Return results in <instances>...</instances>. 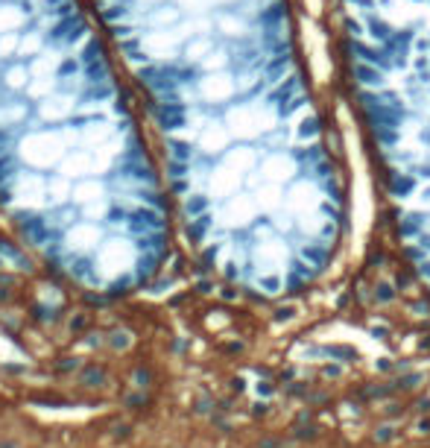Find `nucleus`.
I'll use <instances>...</instances> for the list:
<instances>
[{
    "label": "nucleus",
    "mask_w": 430,
    "mask_h": 448,
    "mask_svg": "<svg viewBox=\"0 0 430 448\" xmlns=\"http://www.w3.org/2000/svg\"><path fill=\"white\" fill-rule=\"evenodd\" d=\"M88 39V21H85L79 12H70L65 18H56L50 27H47V44L61 50V53H68L70 47L82 44Z\"/></svg>",
    "instance_id": "nucleus-1"
},
{
    "label": "nucleus",
    "mask_w": 430,
    "mask_h": 448,
    "mask_svg": "<svg viewBox=\"0 0 430 448\" xmlns=\"http://www.w3.org/2000/svg\"><path fill=\"white\" fill-rule=\"evenodd\" d=\"M135 24L141 30H167L182 24V9L176 3H167V0H158V3L141 6L138 15H135Z\"/></svg>",
    "instance_id": "nucleus-2"
},
{
    "label": "nucleus",
    "mask_w": 430,
    "mask_h": 448,
    "mask_svg": "<svg viewBox=\"0 0 430 448\" xmlns=\"http://www.w3.org/2000/svg\"><path fill=\"white\" fill-rule=\"evenodd\" d=\"M73 111H77V97H70V94L53 91L39 100V118L44 123H65Z\"/></svg>",
    "instance_id": "nucleus-3"
},
{
    "label": "nucleus",
    "mask_w": 430,
    "mask_h": 448,
    "mask_svg": "<svg viewBox=\"0 0 430 448\" xmlns=\"http://www.w3.org/2000/svg\"><path fill=\"white\" fill-rule=\"evenodd\" d=\"M32 80V73H30V65L23 59L18 56H12V59H3L0 62V82H3V88L6 91H23L27 88V82Z\"/></svg>",
    "instance_id": "nucleus-4"
},
{
    "label": "nucleus",
    "mask_w": 430,
    "mask_h": 448,
    "mask_svg": "<svg viewBox=\"0 0 430 448\" xmlns=\"http://www.w3.org/2000/svg\"><path fill=\"white\" fill-rule=\"evenodd\" d=\"M44 47H47V32L35 21H27L23 24V30L18 32V53L15 56L23 59V62H30V59L39 56Z\"/></svg>",
    "instance_id": "nucleus-5"
},
{
    "label": "nucleus",
    "mask_w": 430,
    "mask_h": 448,
    "mask_svg": "<svg viewBox=\"0 0 430 448\" xmlns=\"http://www.w3.org/2000/svg\"><path fill=\"white\" fill-rule=\"evenodd\" d=\"M30 118H32V106L18 94H9L0 103V127H23Z\"/></svg>",
    "instance_id": "nucleus-6"
},
{
    "label": "nucleus",
    "mask_w": 430,
    "mask_h": 448,
    "mask_svg": "<svg viewBox=\"0 0 430 448\" xmlns=\"http://www.w3.org/2000/svg\"><path fill=\"white\" fill-rule=\"evenodd\" d=\"M91 173H97V156L91 149H73V156H68L61 165V176L68 179H85Z\"/></svg>",
    "instance_id": "nucleus-7"
},
{
    "label": "nucleus",
    "mask_w": 430,
    "mask_h": 448,
    "mask_svg": "<svg viewBox=\"0 0 430 448\" xmlns=\"http://www.w3.org/2000/svg\"><path fill=\"white\" fill-rule=\"evenodd\" d=\"M387 185H389V194L395 196V199H410L416 191H419V179H416L407 167H395V170H389Z\"/></svg>",
    "instance_id": "nucleus-8"
},
{
    "label": "nucleus",
    "mask_w": 430,
    "mask_h": 448,
    "mask_svg": "<svg viewBox=\"0 0 430 448\" xmlns=\"http://www.w3.org/2000/svg\"><path fill=\"white\" fill-rule=\"evenodd\" d=\"M384 73H387V71H380V68H375V65H366V62H354V65H351V77L358 80L360 88H369V91L387 88Z\"/></svg>",
    "instance_id": "nucleus-9"
},
{
    "label": "nucleus",
    "mask_w": 430,
    "mask_h": 448,
    "mask_svg": "<svg viewBox=\"0 0 430 448\" xmlns=\"http://www.w3.org/2000/svg\"><path fill=\"white\" fill-rule=\"evenodd\" d=\"M211 50H214V39H211V35L196 32V35H190V39L182 44V53H184L182 59L190 62V65H199V62H202L208 53H211Z\"/></svg>",
    "instance_id": "nucleus-10"
},
{
    "label": "nucleus",
    "mask_w": 430,
    "mask_h": 448,
    "mask_svg": "<svg viewBox=\"0 0 430 448\" xmlns=\"http://www.w3.org/2000/svg\"><path fill=\"white\" fill-rule=\"evenodd\" d=\"M27 21L30 18L18 9L15 0H6V3L0 6V32H21Z\"/></svg>",
    "instance_id": "nucleus-11"
},
{
    "label": "nucleus",
    "mask_w": 430,
    "mask_h": 448,
    "mask_svg": "<svg viewBox=\"0 0 430 448\" xmlns=\"http://www.w3.org/2000/svg\"><path fill=\"white\" fill-rule=\"evenodd\" d=\"M70 196L77 199V203H94V199H103L106 196V188H103V182H97L91 176H85V179H77V185L70 188Z\"/></svg>",
    "instance_id": "nucleus-12"
},
{
    "label": "nucleus",
    "mask_w": 430,
    "mask_h": 448,
    "mask_svg": "<svg viewBox=\"0 0 430 448\" xmlns=\"http://www.w3.org/2000/svg\"><path fill=\"white\" fill-rule=\"evenodd\" d=\"M18 173H21V158H18L15 149L0 153V188H6V185L15 182Z\"/></svg>",
    "instance_id": "nucleus-13"
},
{
    "label": "nucleus",
    "mask_w": 430,
    "mask_h": 448,
    "mask_svg": "<svg viewBox=\"0 0 430 448\" xmlns=\"http://www.w3.org/2000/svg\"><path fill=\"white\" fill-rule=\"evenodd\" d=\"M167 156H170V161H188L190 165L196 156V147L184 138H167Z\"/></svg>",
    "instance_id": "nucleus-14"
},
{
    "label": "nucleus",
    "mask_w": 430,
    "mask_h": 448,
    "mask_svg": "<svg viewBox=\"0 0 430 448\" xmlns=\"http://www.w3.org/2000/svg\"><path fill=\"white\" fill-rule=\"evenodd\" d=\"M226 141H228V138H226V132H223V129H217V132H214V123H211V127H205V132H202L199 149H202L205 156H214V153H219V149H223Z\"/></svg>",
    "instance_id": "nucleus-15"
},
{
    "label": "nucleus",
    "mask_w": 430,
    "mask_h": 448,
    "mask_svg": "<svg viewBox=\"0 0 430 448\" xmlns=\"http://www.w3.org/2000/svg\"><path fill=\"white\" fill-rule=\"evenodd\" d=\"M23 91H27L30 100H41V97H47V94L56 91V80L53 77H32Z\"/></svg>",
    "instance_id": "nucleus-16"
},
{
    "label": "nucleus",
    "mask_w": 430,
    "mask_h": 448,
    "mask_svg": "<svg viewBox=\"0 0 430 448\" xmlns=\"http://www.w3.org/2000/svg\"><path fill=\"white\" fill-rule=\"evenodd\" d=\"M366 32L372 35L375 41L384 44V41L389 39V35H392V27H389L387 21H380V18H375V15H369V18H366Z\"/></svg>",
    "instance_id": "nucleus-17"
},
{
    "label": "nucleus",
    "mask_w": 430,
    "mask_h": 448,
    "mask_svg": "<svg viewBox=\"0 0 430 448\" xmlns=\"http://www.w3.org/2000/svg\"><path fill=\"white\" fill-rule=\"evenodd\" d=\"M322 135V118H307L302 127H299V132H296V138L299 141H313V138H319Z\"/></svg>",
    "instance_id": "nucleus-18"
},
{
    "label": "nucleus",
    "mask_w": 430,
    "mask_h": 448,
    "mask_svg": "<svg viewBox=\"0 0 430 448\" xmlns=\"http://www.w3.org/2000/svg\"><path fill=\"white\" fill-rule=\"evenodd\" d=\"M205 208H208V199L202 194H188V199H184V214H188V217L205 214Z\"/></svg>",
    "instance_id": "nucleus-19"
},
{
    "label": "nucleus",
    "mask_w": 430,
    "mask_h": 448,
    "mask_svg": "<svg viewBox=\"0 0 430 448\" xmlns=\"http://www.w3.org/2000/svg\"><path fill=\"white\" fill-rule=\"evenodd\" d=\"M18 53V32H0V62Z\"/></svg>",
    "instance_id": "nucleus-20"
},
{
    "label": "nucleus",
    "mask_w": 430,
    "mask_h": 448,
    "mask_svg": "<svg viewBox=\"0 0 430 448\" xmlns=\"http://www.w3.org/2000/svg\"><path fill=\"white\" fill-rule=\"evenodd\" d=\"M346 30H349L351 39H363V35H366V24H358L354 18H346Z\"/></svg>",
    "instance_id": "nucleus-21"
},
{
    "label": "nucleus",
    "mask_w": 430,
    "mask_h": 448,
    "mask_svg": "<svg viewBox=\"0 0 430 448\" xmlns=\"http://www.w3.org/2000/svg\"><path fill=\"white\" fill-rule=\"evenodd\" d=\"M419 199H422V205H430V185H427V188L419 194Z\"/></svg>",
    "instance_id": "nucleus-22"
},
{
    "label": "nucleus",
    "mask_w": 430,
    "mask_h": 448,
    "mask_svg": "<svg viewBox=\"0 0 430 448\" xmlns=\"http://www.w3.org/2000/svg\"><path fill=\"white\" fill-rule=\"evenodd\" d=\"M150 3H158V0H138V6H150Z\"/></svg>",
    "instance_id": "nucleus-23"
},
{
    "label": "nucleus",
    "mask_w": 430,
    "mask_h": 448,
    "mask_svg": "<svg viewBox=\"0 0 430 448\" xmlns=\"http://www.w3.org/2000/svg\"><path fill=\"white\" fill-rule=\"evenodd\" d=\"M427 68H430V59H427Z\"/></svg>",
    "instance_id": "nucleus-24"
}]
</instances>
